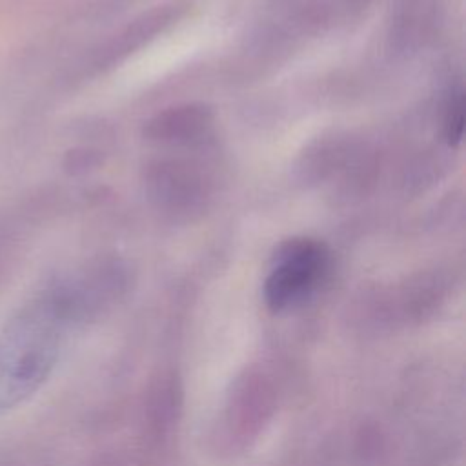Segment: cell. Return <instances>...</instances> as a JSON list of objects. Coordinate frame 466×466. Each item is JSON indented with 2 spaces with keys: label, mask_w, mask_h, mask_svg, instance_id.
Instances as JSON below:
<instances>
[{
  "label": "cell",
  "mask_w": 466,
  "mask_h": 466,
  "mask_svg": "<svg viewBox=\"0 0 466 466\" xmlns=\"http://www.w3.org/2000/svg\"><path fill=\"white\" fill-rule=\"evenodd\" d=\"M329 269V249L311 237L282 240L269 260L264 300L273 313L288 311L308 300Z\"/></svg>",
  "instance_id": "obj_2"
},
{
  "label": "cell",
  "mask_w": 466,
  "mask_h": 466,
  "mask_svg": "<svg viewBox=\"0 0 466 466\" xmlns=\"http://www.w3.org/2000/svg\"><path fill=\"white\" fill-rule=\"evenodd\" d=\"M371 0H340L342 7H346L350 13H359L362 7H366Z\"/></svg>",
  "instance_id": "obj_8"
},
{
  "label": "cell",
  "mask_w": 466,
  "mask_h": 466,
  "mask_svg": "<svg viewBox=\"0 0 466 466\" xmlns=\"http://www.w3.org/2000/svg\"><path fill=\"white\" fill-rule=\"evenodd\" d=\"M187 7L189 5L186 2L173 0L144 11L100 42L80 66V73L84 76L98 75L124 62L133 53L147 47L153 40L177 25L186 16Z\"/></svg>",
  "instance_id": "obj_3"
},
{
  "label": "cell",
  "mask_w": 466,
  "mask_h": 466,
  "mask_svg": "<svg viewBox=\"0 0 466 466\" xmlns=\"http://www.w3.org/2000/svg\"><path fill=\"white\" fill-rule=\"evenodd\" d=\"M466 100H464V89L457 86L446 104H444V113H442V131L444 138L450 146H459L462 140L464 133V120H466Z\"/></svg>",
  "instance_id": "obj_6"
},
{
  "label": "cell",
  "mask_w": 466,
  "mask_h": 466,
  "mask_svg": "<svg viewBox=\"0 0 466 466\" xmlns=\"http://www.w3.org/2000/svg\"><path fill=\"white\" fill-rule=\"evenodd\" d=\"M215 113L208 104L186 102L164 107L153 115L142 129L147 142L175 147L206 144L215 131Z\"/></svg>",
  "instance_id": "obj_5"
},
{
  "label": "cell",
  "mask_w": 466,
  "mask_h": 466,
  "mask_svg": "<svg viewBox=\"0 0 466 466\" xmlns=\"http://www.w3.org/2000/svg\"><path fill=\"white\" fill-rule=\"evenodd\" d=\"M146 191L157 209L187 218L206 206L211 184L197 166L164 158L147 166Z\"/></svg>",
  "instance_id": "obj_4"
},
{
  "label": "cell",
  "mask_w": 466,
  "mask_h": 466,
  "mask_svg": "<svg viewBox=\"0 0 466 466\" xmlns=\"http://www.w3.org/2000/svg\"><path fill=\"white\" fill-rule=\"evenodd\" d=\"M69 322L47 288L5 319L0 328V411L13 410L47 380Z\"/></svg>",
  "instance_id": "obj_1"
},
{
  "label": "cell",
  "mask_w": 466,
  "mask_h": 466,
  "mask_svg": "<svg viewBox=\"0 0 466 466\" xmlns=\"http://www.w3.org/2000/svg\"><path fill=\"white\" fill-rule=\"evenodd\" d=\"M98 164H100V155L91 147H73L62 158V169L73 177L84 175L95 169Z\"/></svg>",
  "instance_id": "obj_7"
}]
</instances>
